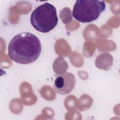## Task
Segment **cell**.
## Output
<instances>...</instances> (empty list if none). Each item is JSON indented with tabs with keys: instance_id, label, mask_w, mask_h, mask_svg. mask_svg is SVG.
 Wrapping results in <instances>:
<instances>
[{
	"instance_id": "cell-1",
	"label": "cell",
	"mask_w": 120,
	"mask_h": 120,
	"mask_svg": "<svg viewBox=\"0 0 120 120\" xmlns=\"http://www.w3.org/2000/svg\"><path fill=\"white\" fill-rule=\"evenodd\" d=\"M42 46L39 38L34 34L23 32L15 35L8 46V55L13 61L21 64H28L38 59Z\"/></svg>"
},
{
	"instance_id": "cell-2",
	"label": "cell",
	"mask_w": 120,
	"mask_h": 120,
	"mask_svg": "<svg viewBox=\"0 0 120 120\" xmlns=\"http://www.w3.org/2000/svg\"><path fill=\"white\" fill-rule=\"evenodd\" d=\"M30 21L31 24L37 30L43 33L48 32L58 24L56 9L52 4L45 2L32 11Z\"/></svg>"
},
{
	"instance_id": "cell-3",
	"label": "cell",
	"mask_w": 120,
	"mask_h": 120,
	"mask_svg": "<svg viewBox=\"0 0 120 120\" xmlns=\"http://www.w3.org/2000/svg\"><path fill=\"white\" fill-rule=\"evenodd\" d=\"M104 1L98 0H76L73 9V16L82 23H88L97 19L105 8Z\"/></svg>"
},
{
	"instance_id": "cell-4",
	"label": "cell",
	"mask_w": 120,
	"mask_h": 120,
	"mask_svg": "<svg viewBox=\"0 0 120 120\" xmlns=\"http://www.w3.org/2000/svg\"><path fill=\"white\" fill-rule=\"evenodd\" d=\"M75 84V78L71 73H66L58 76L55 80V91L61 95L69 94L74 89Z\"/></svg>"
},
{
	"instance_id": "cell-5",
	"label": "cell",
	"mask_w": 120,
	"mask_h": 120,
	"mask_svg": "<svg viewBox=\"0 0 120 120\" xmlns=\"http://www.w3.org/2000/svg\"><path fill=\"white\" fill-rule=\"evenodd\" d=\"M112 57L110 53L104 52L97 57L95 65L98 68L107 70L112 65Z\"/></svg>"
}]
</instances>
